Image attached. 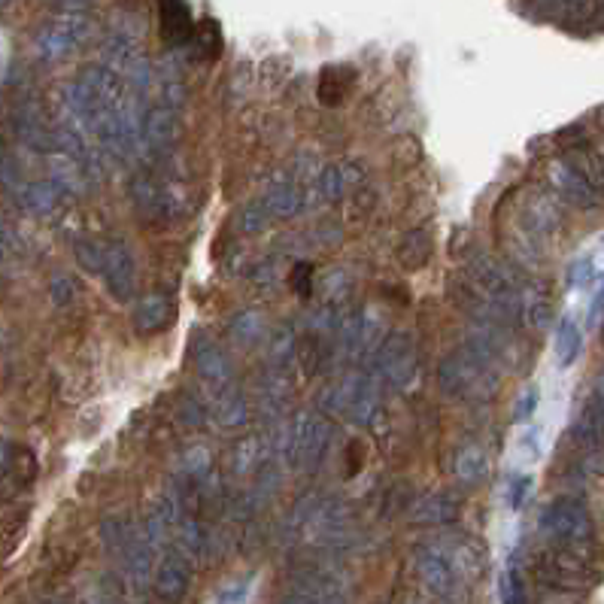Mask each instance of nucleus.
Here are the masks:
<instances>
[{"label":"nucleus","mask_w":604,"mask_h":604,"mask_svg":"<svg viewBox=\"0 0 604 604\" xmlns=\"http://www.w3.org/2000/svg\"><path fill=\"white\" fill-rule=\"evenodd\" d=\"M438 380L450 398H462V401H486L495 395L501 383L498 368L489 365L480 353H474L468 343L441 365Z\"/></svg>","instance_id":"f257e3e1"},{"label":"nucleus","mask_w":604,"mask_h":604,"mask_svg":"<svg viewBox=\"0 0 604 604\" xmlns=\"http://www.w3.org/2000/svg\"><path fill=\"white\" fill-rule=\"evenodd\" d=\"M541 529L559 544L571 550H589L595 544V523L586 501L574 495L553 498L541 513Z\"/></svg>","instance_id":"f03ea898"},{"label":"nucleus","mask_w":604,"mask_h":604,"mask_svg":"<svg viewBox=\"0 0 604 604\" xmlns=\"http://www.w3.org/2000/svg\"><path fill=\"white\" fill-rule=\"evenodd\" d=\"M368 359L374 368V380L395 392L404 389L416 374V347L407 331H386Z\"/></svg>","instance_id":"7ed1b4c3"},{"label":"nucleus","mask_w":604,"mask_h":604,"mask_svg":"<svg viewBox=\"0 0 604 604\" xmlns=\"http://www.w3.org/2000/svg\"><path fill=\"white\" fill-rule=\"evenodd\" d=\"M331 444V425L325 416L316 413H301L286 431L283 441V459L292 468H310L325 459V450Z\"/></svg>","instance_id":"20e7f679"},{"label":"nucleus","mask_w":604,"mask_h":604,"mask_svg":"<svg viewBox=\"0 0 604 604\" xmlns=\"http://www.w3.org/2000/svg\"><path fill=\"white\" fill-rule=\"evenodd\" d=\"M322 407L334 416H343V419L359 422V425H368L380 413L377 392L362 377H347V380L328 386L322 392Z\"/></svg>","instance_id":"39448f33"},{"label":"nucleus","mask_w":604,"mask_h":604,"mask_svg":"<svg viewBox=\"0 0 604 604\" xmlns=\"http://www.w3.org/2000/svg\"><path fill=\"white\" fill-rule=\"evenodd\" d=\"M104 286L110 289V295L116 301H131L137 292V265H134V255L128 249V243L122 240H110L101 243V271Z\"/></svg>","instance_id":"423d86ee"},{"label":"nucleus","mask_w":604,"mask_h":604,"mask_svg":"<svg viewBox=\"0 0 604 604\" xmlns=\"http://www.w3.org/2000/svg\"><path fill=\"white\" fill-rule=\"evenodd\" d=\"M468 280L489 298L520 301V283H516V274L492 255H477L474 258V262L468 265Z\"/></svg>","instance_id":"0eeeda50"},{"label":"nucleus","mask_w":604,"mask_h":604,"mask_svg":"<svg viewBox=\"0 0 604 604\" xmlns=\"http://www.w3.org/2000/svg\"><path fill=\"white\" fill-rule=\"evenodd\" d=\"M550 180L559 189L562 201L580 207V210H592L601 204V189L583 174V170L574 161H556L550 167Z\"/></svg>","instance_id":"6e6552de"},{"label":"nucleus","mask_w":604,"mask_h":604,"mask_svg":"<svg viewBox=\"0 0 604 604\" xmlns=\"http://www.w3.org/2000/svg\"><path fill=\"white\" fill-rule=\"evenodd\" d=\"M359 186H365V167L359 161H334L316 177V195L325 204L347 201Z\"/></svg>","instance_id":"1a4fd4ad"},{"label":"nucleus","mask_w":604,"mask_h":604,"mask_svg":"<svg viewBox=\"0 0 604 604\" xmlns=\"http://www.w3.org/2000/svg\"><path fill=\"white\" fill-rule=\"evenodd\" d=\"M416 568H419L422 586H425L431 595L450 598V595L456 592L459 574H456V565H453L450 553H444V550H438V547H425V550L419 553V559H416Z\"/></svg>","instance_id":"9d476101"},{"label":"nucleus","mask_w":604,"mask_h":604,"mask_svg":"<svg viewBox=\"0 0 604 604\" xmlns=\"http://www.w3.org/2000/svg\"><path fill=\"white\" fill-rule=\"evenodd\" d=\"M286 598L289 601H340L347 598V592H343V583L334 574L310 568L292 577V592Z\"/></svg>","instance_id":"9b49d317"},{"label":"nucleus","mask_w":604,"mask_h":604,"mask_svg":"<svg viewBox=\"0 0 604 604\" xmlns=\"http://www.w3.org/2000/svg\"><path fill=\"white\" fill-rule=\"evenodd\" d=\"M523 228L529 231L532 243L550 240L562 231V210L556 207V201L550 195H535L523 207Z\"/></svg>","instance_id":"f8f14e48"},{"label":"nucleus","mask_w":604,"mask_h":604,"mask_svg":"<svg viewBox=\"0 0 604 604\" xmlns=\"http://www.w3.org/2000/svg\"><path fill=\"white\" fill-rule=\"evenodd\" d=\"M462 501L450 492H431L422 495L413 507H410V520L416 526H450L459 520Z\"/></svg>","instance_id":"ddd939ff"},{"label":"nucleus","mask_w":604,"mask_h":604,"mask_svg":"<svg viewBox=\"0 0 604 604\" xmlns=\"http://www.w3.org/2000/svg\"><path fill=\"white\" fill-rule=\"evenodd\" d=\"M192 580V568L183 553H167L155 565V592L161 598H183Z\"/></svg>","instance_id":"4468645a"},{"label":"nucleus","mask_w":604,"mask_h":604,"mask_svg":"<svg viewBox=\"0 0 604 604\" xmlns=\"http://www.w3.org/2000/svg\"><path fill=\"white\" fill-rule=\"evenodd\" d=\"M180 134H183V119L174 107H155L143 122V140L155 149L174 146V140H180Z\"/></svg>","instance_id":"2eb2a0df"},{"label":"nucleus","mask_w":604,"mask_h":604,"mask_svg":"<svg viewBox=\"0 0 604 604\" xmlns=\"http://www.w3.org/2000/svg\"><path fill=\"white\" fill-rule=\"evenodd\" d=\"M195 365H198V374L213 386V389H225L231 386L234 380V371H231V362L228 356L216 347L210 340H201L195 347Z\"/></svg>","instance_id":"dca6fc26"},{"label":"nucleus","mask_w":604,"mask_h":604,"mask_svg":"<svg viewBox=\"0 0 604 604\" xmlns=\"http://www.w3.org/2000/svg\"><path fill=\"white\" fill-rule=\"evenodd\" d=\"M85 37V25L82 22H67V25H49L40 37H37V52L46 58V61H58L64 58L73 46H79Z\"/></svg>","instance_id":"f3484780"},{"label":"nucleus","mask_w":604,"mask_h":604,"mask_svg":"<svg viewBox=\"0 0 604 604\" xmlns=\"http://www.w3.org/2000/svg\"><path fill=\"white\" fill-rule=\"evenodd\" d=\"M450 474L465 483V486H474L480 483L486 474H489V453L474 447V444H462L450 453Z\"/></svg>","instance_id":"a211bd4d"},{"label":"nucleus","mask_w":604,"mask_h":604,"mask_svg":"<svg viewBox=\"0 0 604 604\" xmlns=\"http://www.w3.org/2000/svg\"><path fill=\"white\" fill-rule=\"evenodd\" d=\"M353 85H356V70H353V67L331 64V67H325L322 76H319L316 98H319L325 107H337V104H343V98H350Z\"/></svg>","instance_id":"6ab92c4d"},{"label":"nucleus","mask_w":604,"mask_h":604,"mask_svg":"<svg viewBox=\"0 0 604 604\" xmlns=\"http://www.w3.org/2000/svg\"><path fill=\"white\" fill-rule=\"evenodd\" d=\"M170 319H174V304H170V298H164V295H146L134 307V328L143 337L158 334L161 328H167Z\"/></svg>","instance_id":"aec40b11"},{"label":"nucleus","mask_w":604,"mask_h":604,"mask_svg":"<svg viewBox=\"0 0 604 604\" xmlns=\"http://www.w3.org/2000/svg\"><path fill=\"white\" fill-rule=\"evenodd\" d=\"M195 25H192V16H189V7L183 0H161V34L167 43L174 46H183L189 37H192Z\"/></svg>","instance_id":"412c9836"},{"label":"nucleus","mask_w":604,"mask_h":604,"mask_svg":"<svg viewBox=\"0 0 604 604\" xmlns=\"http://www.w3.org/2000/svg\"><path fill=\"white\" fill-rule=\"evenodd\" d=\"M262 207H265V213L271 219H289V216H295V213H301L307 207V195L295 183H280L262 198Z\"/></svg>","instance_id":"4be33fe9"},{"label":"nucleus","mask_w":604,"mask_h":604,"mask_svg":"<svg viewBox=\"0 0 604 604\" xmlns=\"http://www.w3.org/2000/svg\"><path fill=\"white\" fill-rule=\"evenodd\" d=\"M61 198H64V189L61 186H52V183H28L22 192H19V204L34 213V216H49L61 207Z\"/></svg>","instance_id":"5701e85b"},{"label":"nucleus","mask_w":604,"mask_h":604,"mask_svg":"<svg viewBox=\"0 0 604 604\" xmlns=\"http://www.w3.org/2000/svg\"><path fill=\"white\" fill-rule=\"evenodd\" d=\"M583 353V328L577 325V319L562 316L556 325V359L562 368H571Z\"/></svg>","instance_id":"b1692460"},{"label":"nucleus","mask_w":604,"mask_h":604,"mask_svg":"<svg viewBox=\"0 0 604 604\" xmlns=\"http://www.w3.org/2000/svg\"><path fill=\"white\" fill-rule=\"evenodd\" d=\"M231 465H234V474H255V471H262V468H268V447L258 441V438L240 441L231 450Z\"/></svg>","instance_id":"393cba45"},{"label":"nucleus","mask_w":604,"mask_h":604,"mask_svg":"<svg viewBox=\"0 0 604 604\" xmlns=\"http://www.w3.org/2000/svg\"><path fill=\"white\" fill-rule=\"evenodd\" d=\"M428 258H431V237H428L425 231H410V234L401 240V246H398V262H401V268L419 271V268L428 265Z\"/></svg>","instance_id":"a878e982"},{"label":"nucleus","mask_w":604,"mask_h":604,"mask_svg":"<svg viewBox=\"0 0 604 604\" xmlns=\"http://www.w3.org/2000/svg\"><path fill=\"white\" fill-rule=\"evenodd\" d=\"M295 362H298V368H304V377H316V374L325 371V365H328L325 343L316 340L313 334L295 340Z\"/></svg>","instance_id":"bb28decb"},{"label":"nucleus","mask_w":604,"mask_h":604,"mask_svg":"<svg viewBox=\"0 0 604 604\" xmlns=\"http://www.w3.org/2000/svg\"><path fill=\"white\" fill-rule=\"evenodd\" d=\"M262 334H265V325H262V319H258L255 313H240V316H234V322H231V337L240 343V347H255V343L262 340Z\"/></svg>","instance_id":"cd10ccee"},{"label":"nucleus","mask_w":604,"mask_h":604,"mask_svg":"<svg viewBox=\"0 0 604 604\" xmlns=\"http://www.w3.org/2000/svg\"><path fill=\"white\" fill-rule=\"evenodd\" d=\"M520 316L529 319L532 328H547L556 313H553V304L544 295H532V298L520 301Z\"/></svg>","instance_id":"c85d7f7f"},{"label":"nucleus","mask_w":604,"mask_h":604,"mask_svg":"<svg viewBox=\"0 0 604 604\" xmlns=\"http://www.w3.org/2000/svg\"><path fill=\"white\" fill-rule=\"evenodd\" d=\"M498 586H501V601H507V604H523L529 595H526V586H523V574H520V568L516 565H507L504 571H501V580H498Z\"/></svg>","instance_id":"c756f323"},{"label":"nucleus","mask_w":604,"mask_h":604,"mask_svg":"<svg viewBox=\"0 0 604 604\" xmlns=\"http://www.w3.org/2000/svg\"><path fill=\"white\" fill-rule=\"evenodd\" d=\"M268 222H271V216L265 213L262 204H249V207H243L240 216H237V231H243V234H258V231L268 228Z\"/></svg>","instance_id":"7c9ffc66"},{"label":"nucleus","mask_w":604,"mask_h":604,"mask_svg":"<svg viewBox=\"0 0 604 604\" xmlns=\"http://www.w3.org/2000/svg\"><path fill=\"white\" fill-rule=\"evenodd\" d=\"M73 255L79 258V265L89 271V274L101 271V243H95V240H76L73 243Z\"/></svg>","instance_id":"2f4dec72"},{"label":"nucleus","mask_w":604,"mask_h":604,"mask_svg":"<svg viewBox=\"0 0 604 604\" xmlns=\"http://www.w3.org/2000/svg\"><path fill=\"white\" fill-rule=\"evenodd\" d=\"M595 265H592V258H577V262L571 265V271H568V283L574 286V289H580V292H586L592 283H595Z\"/></svg>","instance_id":"473e14b6"},{"label":"nucleus","mask_w":604,"mask_h":604,"mask_svg":"<svg viewBox=\"0 0 604 604\" xmlns=\"http://www.w3.org/2000/svg\"><path fill=\"white\" fill-rule=\"evenodd\" d=\"M532 474H513L510 477V486H507V504L510 510H520L529 498V489H532Z\"/></svg>","instance_id":"72a5a7b5"},{"label":"nucleus","mask_w":604,"mask_h":604,"mask_svg":"<svg viewBox=\"0 0 604 604\" xmlns=\"http://www.w3.org/2000/svg\"><path fill=\"white\" fill-rule=\"evenodd\" d=\"M195 37H198V43H201V49H204V55L207 58H216L219 52H222V34H219V25L216 22H204L198 31H192Z\"/></svg>","instance_id":"f704fd0d"},{"label":"nucleus","mask_w":604,"mask_h":604,"mask_svg":"<svg viewBox=\"0 0 604 604\" xmlns=\"http://www.w3.org/2000/svg\"><path fill=\"white\" fill-rule=\"evenodd\" d=\"M538 401H541V392H538V389H526V392H523V398L516 401L513 416L520 419V422L532 419V416H535V410H538Z\"/></svg>","instance_id":"c9c22d12"},{"label":"nucleus","mask_w":604,"mask_h":604,"mask_svg":"<svg viewBox=\"0 0 604 604\" xmlns=\"http://www.w3.org/2000/svg\"><path fill=\"white\" fill-rule=\"evenodd\" d=\"M520 447H523L532 459H541V456H544V431H541V428H526Z\"/></svg>","instance_id":"e433bc0d"},{"label":"nucleus","mask_w":604,"mask_h":604,"mask_svg":"<svg viewBox=\"0 0 604 604\" xmlns=\"http://www.w3.org/2000/svg\"><path fill=\"white\" fill-rule=\"evenodd\" d=\"M310 280H313V268L298 265V271L292 274V289L301 292V298H310Z\"/></svg>","instance_id":"4c0bfd02"},{"label":"nucleus","mask_w":604,"mask_h":604,"mask_svg":"<svg viewBox=\"0 0 604 604\" xmlns=\"http://www.w3.org/2000/svg\"><path fill=\"white\" fill-rule=\"evenodd\" d=\"M49 292H52V301H55V304H67V301L76 295L73 283H70V280H64V277H58V280L49 286Z\"/></svg>","instance_id":"58836bf2"},{"label":"nucleus","mask_w":604,"mask_h":604,"mask_svg":"<svg viewBox=\"0 0 604 604\" xmlns=\"http://www.w3.org/2000/svg\"><path fill=\"white\" fill-rule=\"evenodd\" d=\"M601 322V292L589 298V313H586V328H598Z\"/></svg>","instance_id":"ea45409f"},{"label":"nucleus","mask_w":604,"mask_h":604,"mask_svg":"<svg viewBox=\"0 0 604 604\" xmlns=\"http://www.w3.org/2000/svg\"><path fill=\"white\" fill-rule=\"evenodd\" d=\"M13 180H16V164H13V158L0 155V183H13Z\"/></svg>","instance_id":"a19ab883"},{"label":"nucleus","mask_w":604,"mask_h":604,"mask_svg":"<svg viewBox=\"0 0 604 604\" xmlns=\"http://www.w3.org/2000/svg\"><path fill=\"white\" fill-rule=\"evenodd\" d=\"M13 453H16V447H13V444H7V441H0V474H7V471H10V462H13Z\"/></svg>","instance_id":"79ce46f5"},{"label":"nucleus","mask_w":604,"mask_h":604,"mask_svg":"<svg viewBox=\"0 0 604 604\" xmlns=\"http://www.w3.org/2000/svg\"><path fill=\"white\" fill-rule=\"evenodd\" d=\"M7 237H10V234H7V228H4V225H0V240H7Z\"/></svg>","instance_id":"37998d69"}]
</instances>
